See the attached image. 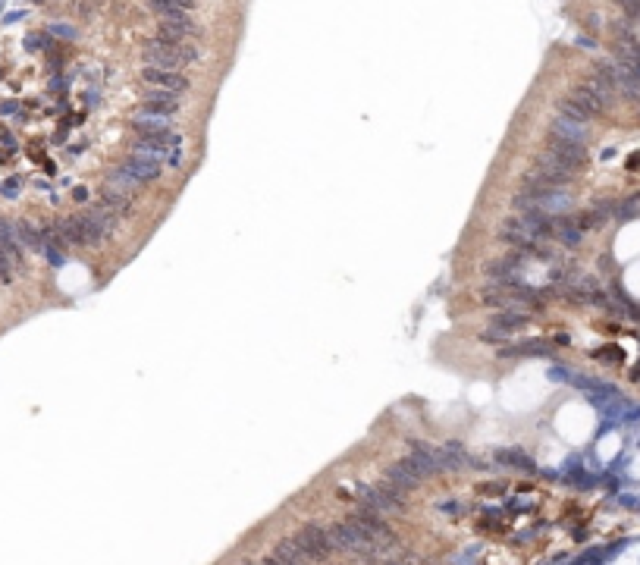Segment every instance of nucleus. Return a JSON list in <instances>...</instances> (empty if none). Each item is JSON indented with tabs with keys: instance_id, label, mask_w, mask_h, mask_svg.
<instances>
[{
	"instance_id": "1",
	"label": "nucleus",
	"mask_w": 640,
	"mask_h": 565,
	"mask_svg": "<svg viewBox=\"0 0 640 565\" xmlns=\"http://www.w3.org/2000/svg\"><path fill=\"white\" fill-rule=\"evenodd\" d=\"M57 239L60 242H69V245H79V249H91V245H98L101 239V229L98 223L91 220V214H72V217H63V220H57Z\"/></svg>"
},
{
	"instance_id": "2",
	"label": "nucleus",
	"mask_w": 640,
	"mask_h": 565,
	"mask_svg": "<svg viewBox=\"0 0 640 565\" xmlns=\"http://www.w3.org/2000/svg\"><path fill=\"white\" fill-rule=\"evenodd\" d=\"M144 60L148 67H157V69H179L183 67V41L173 45V41H164V38H148L142 47Z\"/></svg>"
},
{
	"instance_id": "3",
	"label": "nucleus",
	"mask_w": 640,
	"mask_h": 565,
	"mask_svg": "<svg viewBox=\"0 0 640 565\" xmlns=\"http://www.w3.org/2000/svg\"><path fill=\"white\" fill-rule=\"evenodd\" d=\"M527 176L552 188V186L565 183V179L571 176V170H568V166H565L562 161H556V157H552L549 151H543V154L534 157V164H530V173H527Z\"/></svg>"
},
{
	"instance_id": "4",
	"label": "nucleus",
	"mask_w": 640,
	"mask_h": 565,
	"mask_svg": "<svg viewBox=\"0 0 640 565\" xmlns=\"http://www.w3.org/2000/svg\"><path fill=\"white\" fill-rule=\"evenodd\" d=\"M298 543H302V549L308 553V559H330L333 556V540H330V531L320 525H304L302 534H298Z\"/></svg>"
},
{
	"instance_id": "5",
	"label": "nucleus",
	"mask_w": 640,
	"mask_h": 565,
	"mask_svg": "<svg viewBox=\"0 0 640 565\" xmlns=\"http://www.w3.org/2000/svg\"><path fill=\"white\" fill-rule=\"evenodd\" d=\"M361 496H365V503L370 506V512H399L405 506V493L387 481L377 484V487H365Z\"/></svg>"
},
{
	"instance_id": "6",
	"label": "nucleus",
	"mask_w": 640,
	"mask_h": 565,
	"mask_svg": "<svg viewBox=\"0 0 640 565\" xmlns=\"http://www.w3.org/2000/svg\"><path fill=\"white\" fill-rule=\"evenodd\" d=\"M157 38H164V41H173V45H179V41H185V38H198V23H195L188 13H176V16H166V19H160V25H157Z\"/></svg>"
},
{
	"instance_id": "7",
	"label": "nucleus",
	"mask_w": 640,
	"mask_h": 565,
	"mask_svg": "<svg viewBox=\"0 0 640 565\" xmlns=\"http://www.w3.org/2000/svg\"><path fill=\"white\" fill-rule=\"evenodd\" d=\"M547 151L556 161H562L568 170H578V166H584L587 164V151H584V144H578V142H568V139H559V135H547Z\"/></svg>"
},
{
	"instance_id": "8",
	"label": "nucleus",
	"mask_w": 640,
	"mask_h": 565,
	"mask_svg": "<svg viewBox=\"0 0 640 565\" xmlns=\"http://www.w3.org/2000/svg\"><path fill=\"white\" fill-rule=\"evenodd\" d=\"M142 79L148 85H154L160 91H173V94H185L188 91V79L179 69H157V67H144Z\"/></svg>"
},
{
	"instance_id": "9",
	"label": "nucleus",
	"mask_w": 640,
	"mask_h": 565,
	"mask_svg": "<svg viewBox=\"0 0 640 565\" xmlns=\"http://www.w3.org/2000/svg\"><path fill=\"white\" fill-rule=\"evenodd\" d=\"M122 166L132 173L138 183H154V179H160V173H164V164H160V161H154V157H144V154H135V151L122 161Z\"/></svg>"
},
{
	"instance_id": "10",
	"label": "nucleus",
	"mask_w": 640,
	"mask_h": 565,
	"mask_svg": "<svg viewBox=\"0 0 640 565\" xmlns=\"http://www.w3.org/2000/svg\"><path fill=\"white\" fill-rule=\"evenodd\" d=\"M571 205H574V198L568 192H559V188H543V192L534 198V207L547 217L549 214H565Z\"/></svg>"
},
{
	"instance_id": "11",
	"label": "nucleus",
	"mask_w": 640,
	"mask_h": 565,
	"mask_svg": "<svg viewBox=\"0 0 640 565\" xmlns=\"http://www.w3.org/2000/svg\"><path fill=\"white\" fill-rule=\"evenodd\" d=\"M552 135L578 142V144H587L590 129H587V122H578V120H568V117H562V113H556V120H552Z\"/></svg>"
},
{
	"instance_id": "12",
	"label": "nucleus",
	"mask_w": 640,
	"mask_h": 565,
	"mask_svg": "<svg viewBox=\"0 0 640 565\" xmlns=\"http://www.w3.org/2000/svg\"><path fill=\"white\" fill-rule=\"evenodd\" d=\"M144 110H154V113H164V117H179V94L173 91H148L144 94Z\"/></svg>"
},
{
	"instance_id": "13",
	"label": "nucleus",
	"mask_w": 640,
	"mask_h": 565,
	"mask_svg": "<svg viewBox=\"0 0 640 565\" xmlns=\"http://www.w3.org/2000/svg\"><path fill=\"white\" fill-rule=\"evenodd\" d=\"M387 484H392V487L402 490V493H408V490H414L421 484V474L408 465V462H396V465L387 468Z\"/></svg>"
},
{
	"instance_id": "14",
	"label": "nucleus",
	"mask_w": 640,
	"mask_h": 565,
	"mask_svg": "<svg viewBox=\"0 0 640 565\" xmlns=\"http://www.w3.org/2000/svg\"><path fill=\"white\" fill-rule=\"evenodd\" d=\"M170 120L173 117H164V113H154V110H138L132 117V126L138 129V135H154V132H170Z\"/></svg>"
},
{
	"instance_id": "15",
	"label": "nucleus",
	"mask_w": 640,
	"mask_h": 565,
	"mask_svg": "<svg viewBox=\"0 0 640 565\" xmlns=\"http://www.w3.org/2000/svg\"><path fill=\"white\" fill-rule=\"evenodd\" d=\"M552 236L562 245H578L584 239V227H581V217H559L552 223Z\"/></svg>"
},
{
	"instance_id": "16",
	"label": "nucleus",
	"mask_w": 640,
	"mask_h": 565,
	"mask_svg": "<svg viewBox=\"0 0 640 565\" xmlns=\"http://www.w3.org/2000/svg\"><path fill=\"white\" fill-rule=\"evenodd\" d=\"M615 72H618L615 89L622 91L628 101H640V76H637V72L631 69L628 63H622V60H615Z\"/></svg>"
},
{
	"instance_id": "17",
	"label": "nucleus",
	"mask_w": 640,
	"mask_h": 565,
	"mask_svg": "<svg viewBox=\"0 0 640 565\" xmlns=\"http://www.w3.org/2000/svg\"><path fill=\"white\" fill-rule=\"evenodd\" d=\"M525 324H527V314H521V311H499V314H493L490 330H496V336H512Z\"/></svg>"
},
{
	"instance_id": "18",
	"label": "nucleus",
	"mask_w": 640,
	"mask_h": 565,
	"mask_svg": "<svg viewBox=\"0 0 640 565\" xmlns=\"http://www.w3.org/2000/svg\"><path fill=\"white\" fill-rule=\"evenodd\" d=\"M88 214H91V220L98 223V229H101V236H104V239L116 236V229H120V214L110 211L104 201H101V205H91Z\"/></svg>"
},
{
	"instance_id": "19",
	"label": "nucleus",
	"mask_w": 640,
	"mask_h": 565,
	"mask_svg": "<svg viewBox=\"0 0 640 565\" xmlns=\"http://www.w3.org/2000/svg\"><path fill=\"white\" fill-rule=\"evenodd\" d=\"M101 201H104V205L110 207V211L122 214V217L132 214V195H129V192H120V188H113V186H107V183H104V188H101Z\"/></svg>"
},
{
	"instance_id": "20",
	"label": "nucleus",
	"mask_w": 640,
	"mask_h": 565,
	"mask_svg": "<svg viewBox=\"0 0 640 565\" xmlns=\"http://www.w3.org/2000/svg\"><path fill=\"white\" fill-rule=\"evenodd\" d=\"M408 465L418 471L421 477H430V474H436V471H440V462H436V452H430V449H424V446H418L414 449V452L408 455Z\"/></svg>"
},
{
	"instance_id": "21",
	"label": "nucleus",
	"mask_w": 640,
	"mask_h": 565,
	"mask_svg": "<svg viewBox=\"0 0 640 565\" xmlns=\"http://www.w3.org/2000/svg\"><path fill=\"white\" fill-rule=\"evenodd\" d=\"M273 553L280 556L286 565H308V553H304L302 543H298L295 537H282L280 543H276Z\"/></svg>"
},
{
	"instance_id": "22",
	"label": "nucleus",
	"mask_w": 640,
	"mask_h": 565,
	"mask_svg": "<svg viewBox=\"0 0 640 565\" xmlns=\"http://www.w3.org/2000/svg\"><path fill=\"white\" fill-rule=\"evenodd\" d=\"M107 186H113V188H120V192H129V195H135L138 192V179L132 176V173L126 170V166H120V170H113L110 176H107Z\"/></svg>"
},
{
	"instance_id": "23",
	"label": "nucleus",
	"mask_w": 640,
	"mask_h": 565,
	"mask_svg": "<svg viewBox=\"0 0 640 565\" xmlns=\"http://www.w3.org/2000/svg\"><path fill=\"white\" fill-rule=\"evenodd\" d=\"M436 462H440V468H449V471H455V468H462L464 465V452L458 446H442L440 452H436Z\"/></svg>"
},
{
	"instance_id": "24",
	"label": "nucleus",
	"mask_w": 640,
	"mask_h": 565,
	"mask_svg": "<svg viewBox=\"0 0 640 565\" xmlns=\"http://www.w3.org/2000/svg\"><path fill=\"white\" fill-rule=\"evenodd\" d=\"M559 113H562V117H568V120H578V122H590V120H593L590 113H587V110H584V107H581V104H574L571 98L559 101Z\"/></svg>"
},
{
	"instance_id": "25",
	"label": "nucleus",
	"mask_w": 640,
	"mask_h": 565,
	"mask_svg": "<svg viewBox=\"0 0 640 565\" xmlns=\"http://www.w3.org/2000/svg\"><path fill=\"white\" fill-rule=\"evenodd\" d=\"M383 565H427V559L408 553V556H399V559H383Z\"/></svg>"
},
{
	"instance_id": "26",
	"label": "nucleus",
	"mask_w": 640,
	"mask_h": 565,
	"mask_svg": "<svg viewBox=\"0 0 640 565\" xmlns=\"http://www.w3.org/2000/svg\"><path fill=\"white\" fill-rule=\"evenodd\" d=\"M505 462H508V465H515V468H530V459L525 452H505Z\"/></svg>"
},
{
	"instance_id": "27",
	"label": "nucleus",
	"mask_w": 640,
	"mask_h": 565,
	"mask_svg": "<svg viewBox=\"0 0 640 565\" xmlns=\"http://www.w3.org/2000/svg\"><path fill=\"white\" fill-rule=\"evenodd\" d=\"M264 565H286V562H282L276 553H270V556H264Z\"/></svg>"
},
{
	"instance_id": "28",
	"label": "nucleus",
	"mask_w": 640,
	"mask_h": 565,
	"mask_svg": "<svg viewBox=\"0 0 640 565\" xmlns=\"http://www.w3.org/2000/svg\"><path fill=\"white\" fill-rule=\"evenodd\" d=\"M242 565H258V562H242Z\"/></svg>"
},
{
	"instance_id": "29",
	"label": "nucleus",
	"mask_w": 640,
	"mask_h": 565,
	"mask_svg": "<svg viewBox=\"0 0 640 565\" xmlns=\"http://www.w3.org/2000/svg\"><path fill=\"white\" fill-rule=\"evenodd\" d=\"M634 4H640V0H634Z\"/></svg>"
}]
</instances>
